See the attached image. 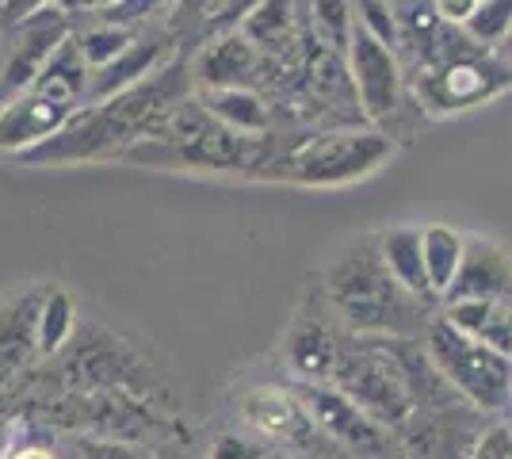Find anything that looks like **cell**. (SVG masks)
I'll use <instances>...</instances> for the list:
<instances>
[{
	"instance_id": "obj_3",
	"label": "cell",
	"mask_w": 512,
	"mask_h": 459,
	"mask_svg": "<svg viewBox=\"0 0 512 459\" xmlns=\"http://www.w3.org/2000/svg\"><path fill=\"white\" fill-rule=\"evenodd\" d=\"M119 161L180 173H245L260 169V138L222 127L199 100L188 96L150 138L130 146Z\"/></svg>"
},
{
	"instance_id": "obj_25",
	"label": "cell",
	"mask_w": 512,
	"mask_h": 459,
	"mask_svg": "<svg viewBox=\"0 0 512 459\" xmlns=\"http://www.w3.org/2000/svg\"><path fill=\"white\" fill-rule=\"evenodd\" d=\"M512 31V0H478L474 16L463 23V35L478 46H501Z\"/></svg>"
},
{
	"instance_id": "obj_17",
	"label": "cell",
	"mask_w": 512,
	"mask_h": 459,
	"mask_svg": "<svg viewBox=\"0 0 512 459\" xmlns=\"http://www.w3.org/2000/svg\"><path fill=\"white\" fill-rule=\"evenodd\" d=\"M169 46H172V31L169 35H150V39H146V31H142L130 50H123L111 66L96 69V73L88 77L85 104L111 100L115 92H127V88H134L138 81H146L153 69H161L169 62Z\"/></svg>"
},
{
	"instance_id": "obj_10",
	"label": "cell",
	"mask_w": 512,
	"mask_h": 459,
	"mask_svg": "<svg viewBox=\"0 0 512 459\" xmlns=\"http://www.w3.org/2000/svg\"><path fill=\"white\" fill-rule=\"evenodd\" d=\"M344 58H348V73H352V88H356L363 119L383 123L390 115H398V108H402V85H406L398 50L379 43L367 27L356 23Z\"/></svg>"
},
{
	"instance_id": "obj_22",
	"label": "cell",
	"mask_w": 512,
	"mask_h": 459,
	"mask_svg": "<svg viewBox=\"0 0 512 459\" xmlns=\"http://www.w3.org/2000/svg\"><path fill=\"white\" fill-rule=\"evenodd\" d=\"M310 35L329 50H348L356 31V4L352 0H306Z\"/></svg>"
},
{
	"instance_id": "obj_8",
	"label": "cell",
	"mask_w": 512,
	"mask_h": 459,
	"mask_svg": "<svg viewBox=\"0 0 512 459\" xmlns=\"http://www.w3.org/2000/svg\"><path fill=\"white\" fill-rule=\"evenodd\" d=\"M69 35H73L69 12L54 0L35 8L31 16H23L20 23H12V39L4 46V62H0V104L20 96Z\"/></svg>"
},
{
	"instance_id": "obj_20",
	"label": "cell",
	"mask_w": 512,
	"mask_h": 459,
	"mask_svg": "<svg viewBox=\"0 0 512 459\" xmlns=\"http://www.w3.org/2000/svg\"><path fill=\"white\" fill-rule=\"evenodd\" d=\"M199 104L211 111L214 119L245 138H264L272 131V108L256 88H207Z\"/></svg>"
},
{
	"instance_id": "obj_28",
	"label": "cell",
	"mask_w": 512,
	"mask_h": 459,
	"mask_svg": "<svg viewBox=\"0 0 512 459\" xmlns=\"http://www.w3.org/2000/svg\"><path fill=\"white\" fill-rule=\"evenodd\" d=\"M470 459H512V425L490 421V425L482 429L478 444H474Z\"/></svg>"
},
{
	"instance_id": "obj_30",
	"label": "cell",
	"mask_w": 512,
	"mask_h": 459,
	"mask_svg": "<svg viewBox=\"0 0 512 459\" xmlns=\"http://www.w3.org/2000/svg\"><path fill=\"white\" fill-rule=\"evenodd\" d=\"M474 8H478V0H432L436 20L448 23V27H463L474 16Z\"/></svg>"
},
{
	"instance_id": "obj_6",
	"label": "cell",
	"mask_w": 512,
	"mask_h": 459,
	"mask_svg": "<svg viewBox=\"0 0 512 459\" xmlns=\"http://www.w3.org/2000/svg\"><path fill=\"white\" fill-rule=\"evenodd\" d=\"M333 387L344 391L371 421L398 433L413 417V398L398 364L390 360L383 337H360L341 356V368L333 375Z\"/></svg>"
},
{
	"instance_id": "obj_34",
	"label": "cell",
	"mask_w": 512,
	"mask_h": 459,
	"mask_svg": "<svg viewBox=\"0 0 512 459\" xmlns=\"http://www.w3.org/2000/svg\"><path fill=\"white\" fill-rule=\"evenodd\" d=\"M0 459H8V429H4V417H0Z\"/></svg>"
},
{
	"instance_id": "obj_37",
	"label": "cell",
	"mask_w": 512,
	"mask_h": 459,
	"mask_svg": "<svg viewBox=\"0 0 512 459\" xmlns=\"http://www.w3.org/2000/svg\"><path fill=\"white\" fill-rule=\"evenodd\" d=\"M46 4H50V0H46ZM54 4H58V0H54Z\"/></svg>"
},
{
	"instance_id": "obj_12",
	"label": "cell",
	"mask_w": 512,
	"mask_h": 459,
	"mask_svg": "<svg viewBox=\"0 0 512 459\" xmlns=\"http://www.w3.org/2000/svg\"><path fill=\"white\" fill-rule=\"evenodd\" d=\"M344 349H348V341H341V333L333 329L325 314L302 310L283 341V360L299 383H333Z\"/></svg>"
},
{
	"instance_id": "obj_15",
	"label": "cell",
	"mask_w": 512,
	"mask_h": 459,
	"mask_svg": "<svg viewBox=\"0 0 512 459\" xmlns=\"http://www.w3.org/2000/svg\"><path fill=\"white\" fill-rule=\"evenodd\" d=\"M451 299H512V253L486 238H467L463 264L444 303Z\"/></svg>"
},
{
	"instance_id": "obj_39",
	"label": "cell",
	"mask_w": 512,
	"mask_h": 459,
	"mask_svg": "<svg viewBox=\"0 0 512 459\" xmlns=\"http://www.w3.org/2000/svg\"><path fill=\"white\" fill-rule=\"evenodd\" d=\"M0 27H4V23H0Z\"/></svg>"
},
{
	"instance_id": "obj_35",
	"label": "cell",
	"mask_w": 512,
	"mask_h": 459,
	"mask_svg": "<svg viewBox=\"0 0 512 459\" xmlns=\"http://www.w3.org/2000/svg\"><path fill=\"white\" fill-rule=\"evenodd\" d=\"M501 50H505V58H509V62H512V31H509V39L501 43Z\"/></svg>"
},
{
	"instance_id": "obj_14",
	"label": "cell",
	"mask_w": 512,
	"mask_h": 459,
	"mask_svg": "<svg viewBox=\"0 0 512 459\" xmlns=\"http://www.w3.org/2000/svg\"><path fill=\"white\" fill-rule=\"evenodd\" d=\"M39 303L43 295L23 291L0 306V394L12 391L39 356Z\"/></svg>"
},
{
	"instance_id": "obj_9",
	"label": "cell",
	"mask_w": 512,
	"mask_h": 459,
	"mask_svg": "<svg viewBox=\"0 0 512 459\" xmlns=\"http://www.w3.org/2000/svg\"><path fill=\"white\" fill-rule=\"evenodd\" d=\"M482 429L486 414L470 402H455L440 410H413L394 437L406 459H470Z\"/></svg>"
},
{
	"instance_id": "obj_19",
	"label": "cell",
	"mask_w": 512,
	"mask_h": 459,
	"mask_svg": "<svg viewBox=\"0 0 512 459\" xmlns=\"http://www.w3.org/2000/svg\"><path fill=\"white\" fill-rule=\"evenodd\" d=\"M379 241V257H383L386 272L398 280L402 291H409L413 299L421 303H432V284H428L425 272V253H421V230L417 226H394V230H383L375 234Z\"/></svg>"
},
{
	"instance_id": "obj_16",
	"label": "cell",
	"mask_w": 512,
	"mask_h": 459,
	"mask_svg": "<svg viewBox=\"0 0 512 459\" xmlns=\"http://www.w3.org/2000/svg\"><path fill=\"white\" fill-rule=\"evenodd\" d=\"M241 417L253 425L260 437L268 440H321L314 421L299 402V394L276 391V387H256V391L241 394Z\"/></svg>"
},
{
	"instance_id": "obj_4",
	"label": "cell",
	"mask_w": 512,
	"mask_h": 459,
	"mask_svg": "<svg viewBox=\"0 0 512 459\" xmlns=\"http://www.w3.org/2000/svg\"><path fill=\"white\" fill-rule=\"evenodd\" d=\"M398 153L394 134L371 131V127H341V131H321L314 138H302L291 150L272 157L268 180L276 184H299V188H344L375 176L390 157Z\"/></svg>"
},
{
	"instance_id": "obj_2",
	"label": "cell",
	"mask_w": 512,
	"mask_h": 459,
	"mask_svg": "<svg viewBox=\"0 0 512 459\" xmlns=\"http://www.w3.org/2000/svg\"><path fill=\"white\" fill-rule=\"evenodd\" d=\"M325 303L360 337H413L428 329V303L398 287L379 257V241H352L325 268Z\"/></svg>"
},
{
	"instance_id": "obj_5",
	"label": "cell",
	"mask_w": 512,
	"mask_h": 459,
	"mask_svg": "<svg viewBox=\"0 0 512 459\" xmlns=\"http://www.w3.org/2000/svg\"><path fill=\"white\" fill-rule=\"evenodd\" d=\"M425 349L432 356V364L444 372V379L467 398L470 406H478L482 414H497L509 406L512 356L470 337L459 326H451L444 314L428 322Z\"/></svg>"
},
{
	"instance_id": "obj_24",
	"label": "cell",
	"mask_w": 512,
	"mask_h": 459,
	"mask_svg": "<svg viewBox=\"0 0 512 459\" xmlns=\"http://www.w3.org/2000/svg\"><path fill=\"white\" fill-rule=\"evenodd\" d=\"M77 326V314H73V299L65 295L62 287H50L43 291V303H39V356H54L65 341L73 337Z\"/></svg>"
},
{
	"instance_id": "obj_21",
	"label": "cell",
	"mask_w": 512,
	"mask_h": 459,
	"mask_svg": "<svg viewBox=\"0 0 512 459\" xmlns=\"http://www.w3.org/2000/svg\"><path fill=\"white\" fill-rule=\"evenodd\" d=\"M463 249H467V234H459L455 226L444 222H432L421 230V253H425V272L432 295L444 299L459 276V264H463Z\"/></svg>"
},
{
	"instance_id": "obj_1",
	"label": "cell",
	"mask_w": 512,
	"mask_h": 459,
	"mask_svg": "<svg viewBox=\"0 0 512 459\" xmlns=\"http://www.w3.org/2000/svg\"><path fill=\"white\" fill-rule=\"evenodd\" d=\"M192 58H169L153 69L146 81L127 92H115L111 100L85 104L62 131L39 150L23 153L27 165H65V161H119L130 146L150 138L172 111L192 96Z\"/></svg>"
},
{
	"instance_id": "obj_7",
	"label": "cell",
	"mask_w": 512,
	"mask_h": 459,
	"mask_svg": "<svg viewBox=\"0 0 512 459\" xmlns=\"http://www.w3.org/2000/svg\"><path fill=\"white\" fill-rule=\"evenodd\" d=\"M299 402L314 421L325 444H337V452L348 459H406L402 448H394V433L363 414L360 406L337 391L333 383H299Z\"/></svg>"
},
{
	"instance_id": "obj_13",
	"label": "cell",
	"mask_w": 512,
	"mask_h": 459,
	"mask_svg": "<svg viewBox=\"0 0 512 459\" xmlns=\"http://www.w3.org/2000/svg\"><path fill=\"white\" fill-rule=\"evenodd\" d=\"M264 69H268V58L237 27L199 46V54L192 58V81L203 92L207 88H256Z\"/></svg>"
},
{
	"instance_id": "obj_38",
	"label": "cell",
	"mask_w": 512,
	"mask_h": 459,
	"mask_svg": "<svg viewBox=\"0 0 512 459\" xmlns=\"http://www.w3.org/2000/svg\"><path fill=\"white\" fill-rule=\"evenodd\" d=\"M509 406H512V398H509Z\"/></svg>"
},
{
	"instance_id": "obj_26",
	"label": "cell",
	"mask_w": 512,
	"mask_h": 459,
	"mask_svg": "<svg viewBox=\"0 0 512 459\" xmlns=\"http://www.w3.org/2000/svg\"><path fill=\"white\" fill-rule=\"evenodd\" d=\"M356 23L367 27L379 43L386 46H402V27H398V12L390 0H356Z\"/></svg>"
},
{
	"instance_id": "obj_27",
	"label": "cell",
	"mask_w": 512,
	"mask_h": 459,
	"mask_svg": "<svg viewBox=\"0 0 512 459\" xmlns=\"http://www.w3.org/2000/svg\"><path fill=\"white\" fill-rule=\"evenodd\" d=\"M470 337H478V341L493 345L497 352L512 356V299H493L490 310H486V322Z\"/></svg>"
},
{
	"instance_id": "obj_23",
	"label": "cell",
	"mask_w": 512,
	"mask_h": 459,
	"mask_svg": "<svg viewBox=\"0 0 512 459\" xmlns=\"http://www.w3.org/2000/svg\"><path fill=\"white\" fill-rule=\"evenodd\" d=\"M138 35H142L138 27L100 20V23H92V27H85V31H77L73 39H77V46H81V58H85V66L96 73V69L111 66V62H115L123 50H130Z\"/></svg>"
},
{
	"instance_id": "obj_32",
	"label": "cell",
	"mask_w": 512,
	"mask_h": 459,
	"mask_svg": "<svg viewBox=\"0 0 512 459\" xmlns=\"http://www.w3.org/2000/svg\"><path fill=\"white\" fill-rule=\"evenodd\" d=\"M46 0H0V23L4 27H12V23H20L23 16H31L35 8H43Z\"/></svg>"
},
{
	"instance_id": "obj_36",
	"label": "cell",
	"mask_w": 512,
	"mask_h": 459,
	"mask_svg": "<svg viewBox=\"0 0 512 459\" xmlns=\"http://www.w3.org/2000/svg\"><path fill=\"white\" fill-rule=\"evenodd\" d=\"M150 459H184V456H176V452H157V456H150Z\"/></svg>"
},
{
	"instance_id": "obj_11",
	"label": "cell",
	"mask_w": 512,
	"mask_h": 459,
	"mask_svg": "<svg viewBox=\"0 0 512 459\" xmlns=\"http://www.w3.org/2000/svg\"><path fill=\"white\" fill-rule=\"evenodd\" d=\"M77 111L81 104H69L62 96L46 92L43 85H27L20 96L0 104V153L23 157V153L39 150Z\"/></svg>"
},
{
	"instance_id": "obj_33",
	"label": "cell",
	"mask_w": 512,
	"mask_h": 459,
	"mask_svg": "<svg viewBox=\"0 0 512 459\" xmlns=\"http://www.w3.org/2000/svg\"><path fill=\"white\" fill-rule=\"evenodd\" d=\"M8 459H58L46 444H23L16 452H8Z\"/></svg>"
},
{
	"instance_id": "obj_31",
	"label": "cell",
	"mask_w": 512,
	"mask_h": 459,
	"mask_svg": "<svg viewBox=\"0 0 512 459\" xmlns=\"http://www.w3.org/2000/svg\"><path fill=\"white\" fill-rule=\"evenodd\" d=\"M211 459H260V448H253L249 440L234 437V433H226V437H218Z\"/></svg>"
},
{
	"instance_id": "obj_18",
	"label": "cell",
	"mask_w": 512,
	"mask_h": 459,
	"mask_svg": "<svg viewBox=\"0 0 512 459\" xmlns=\"http://www.w3.org/2000/svg\"><path fill=\"white\" fill-rule=\"evenodd\" d=\"M260 0H176L172 8V39L184 43H211L226 31H237L241 23L253 16Z\"/></svg>"
},
{
	"instance_id": "obj_29",
	"label": "cell",
	"mask_w": 512,
	"mask_h": 459,
	"mask_svg": "<svg viewBox=\"0 0 512 459\" xmlns=\"http://www.w3.org/2000/svg\"><path fill=\"white\" fill-rule=\"evenodd\" d=\"M73 459H150V456H142V448L123 444V440H81Z\"/></svg>"
}]
</instances>
